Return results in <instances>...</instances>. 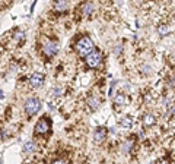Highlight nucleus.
Returning <instances> with one entry per match:
<instances>
[{
  "mask_svg": "<svg viewBox=\"0 0 175 164\" xmlns=\"http://www.w3.org/2000/svg\"><path fill=\"white\" fill-rule=\"evenodd\" d=\"M76 51L80 56H89L93 51V43L89 37H82L80 40L76 43Z\"/></svg>",
  "mask_w": 175,
  "mask_h": 164,
  "instance_id": "f257e3e1",
  "label": "nucleus"
},
{
  "mask_svg": "<svg viewBox=\"0 0 175 164\" xmlns=\"http://www.w3.org/2000/svg\"><path fill=\"white\" fill-rule=\"evenodd\" d=\"M23 107H25V111H26L28 116H35L41 108V101L38 98H28Z\"/></svg>",
  "mask_w": 175,
  "mask_h": 164,
  "instance_id": "f03ea898",
  "label": "nucleus"
},
{
  "mask_svg": "<svg viewBox=\"0 0 175 164\" xmlns=\"http://www.w3.org/2000/svg\"><path fill=\"white\" fill-rule=\"evenodd\" d=\"M102 62V54L101 51H95L93 50L89 56H86V63L89 68H98L99 65Z\"/></svg>",
  "mask_w": 175,
  "mask_h": 164,
  "instance_id": "7ed1b4c3",
  "label": "nucleus"
},
{
  "mask_svg": "<svg viewBox=\"0 0 175 164\" xmlns=\"http://www.w3.org/2000/svg\"><path fill=\"white\" fill-rule=\"evenodd\" d=\"M43 51H44V54L48 56V57L54 56L55 53L59 51V44H57L55 41H47L43 47Z\"/></svg>",
  "mask_w": 175,
  "mask_h": 164,
  "instance_id": "20e7f679",
  "label": "nucleus"
},
{
  "mask_svg": "<svg viewBox=\"0 0 175 164\" xmlns=\"http://www.w3.org/2000/svg\"><path fill=\"white\" fill-rule=\"evenodd\" d=\"M50 128H51V126H50L48 120H47V119H41L38 123H37V126H35V132L44 135V133H47V132L50 130Z\"/></svg>",
  "mask_w": 175,
  "mask_h": 164,
  "instance_id": "39448f33",
  "label": "nucleus"
},
{
  "mask_svg": "<svg viewBox=\"0 0 175 164\" xmlns=\"http://www.w3.org/2000/svg\"><path fill=\"white\" fill-rule=\"evenodd\" d=\"M44 82V75L43 74H32L31 75V78H29V85L31 86H34V88H38V86H41Z\"/></svg>",
  "mask_w": 175,
  "mask_h": 164,
  "instance_id": "423d86ee",
  "label": "nucleus"
},
{
  "mask_svg": "<svg viewBox=\"0 0 175 164\" xmlns=\"http://www.w3.org/2000/svg\"><path fill=\"white\" fill-rule=\"evenodd\" d=\"M93 138H95V141H96V142L105 141V138H107V130H105V128H98V129L95 130V135H93Z\"/></svg>",
  "mask_w": 175,
  "mask_h": 164,
  "instance_id": "0eeeda50",
  "label": "nucleus"
},
{
  "mask_svg": "<svg viewBox=\"0 0 175 164\" xmlns=\"http://www.w3.org/2000/svg\"><path fill=\"white\" fill-rule=\"evenodd\" d=\"M156 123V119H155V116L153 114H146L144 117H143V124L149 128V126H153V124Z\"/></svg>",
  "mask_w": 175,
  "mask_h": 164,
  "instance_id": "6e6552de",
  "label": "nucleus"
},
{
  "mask_svg": "<svg viewBox=\"0 0 175 164\" xmlns=\"http://www.w3.org/2000/svg\"><path fill=\"white\" fill-rule=\"evenodd\" d=\"M114 101H115V104H118V106H123V104L126 103V95H124L123 92H118V94L114 97Z\"/></svg>",
  "mask_w": 175,
  "mask_h": 164,
  "instance_id": "1a4fd4ad",
  "label": "nucleus"
},
{
  "mask_svg": "<svg viewBox=\"0 0 175 164\" xmlns=\"http://www.w3.org/2000/svg\"><path fill=\"white\" fill-rule=\"evenodd\" d=\"M120 124L124 128V129H130L131 124H133V120H131L130 117H123V119L120 120Z\"/></svg>",
  "mask_w": 175,
  "mask_h": 164,
  "instance_id": "9d476101",
  "label": "nucleus"
},
{
  "mask_svg": "<svg viewBox=\"0 0 175 164\" xmlns=\"http://www.w3.org/2000/svg\"><path fill=\"white\" fill-rule=\"evenodd\" d=\"M34 148H35V145H34L32 141H28L25 145H23V153L25 154H31L34 153Z\"/></svg>",
  "mask_w": 175,
  "mask_h": 164,
  "instance_id": "9b49d317",
  "label": "nucleus"
},
{
  "mask_svg": "<svg viewBox=\"0 0 175 164\" xmlns=\"http://www.w3.org/2000/svg\"><path fill=\"white\" fill-rule=\"evenodd\" d=\"M169 27H168V25H162V27H159L158 28V32H159V35H161V37H166V35L169 34Z\"/></svg>",
  "mask_w": 175,
  "mask_h": 164,
  "instance_id": "f8f14e48",
  "label": "nucleus"
},
{
  "mask_svg": "<svg viewBox=\"0 0 175 164\" xmlns=\"http://www.w3.org/2000/svg\"><path fill=\"white\" fill-rule=\"evenodd\" d=\"M92 9H93L92 3H85V5H83V9H82L83 15H91V13H92Z\"/></svg>",
  "mask_w": 175,
  "mask_h": 164,
  "instance_id": "ddd939ff",
  "label": "nucleus"
},
{
  "mask_svg": "<svg viewBox=\"0 0 175 164\" xmlns=\"http://www.w3.org/2000/svg\"><path fill=\"white\" fill-rule=\"evenodd\" d=\"M88 104H89V106H91V108H92V110H96V108H98V106H99V100H96V98H89V100H88Z\"/></svg>",
  "mask_w": 175,
  "mask_h": 164,
  "instance_id": "4468645a",
  "label": "nucleus"
},
{
  "mask_svg": "<svg viewBox=\"0 0 175 164\" xmlns=\"http://www.w3.org/2000/svg\"><path fill=\"white\" fill-rule=\"evenodd\" d=\"M54 7H55V11L57 12H63V11H66L67 3H66V2H59V3H55L54 5Z\"/></svg>",
  "mask_w": 175,
  "mask_h": 164,
  "instance_id": "2eb2a0df",
  "label": "nucleus"
},
{
  "mask_svg": "<svg viewBox=\"0 0 175 164\" xmlns=\"http://www.w3.org/2000/svg\"><path fill=\"white\" fill-rule=\"evenodd\" d=\"M51 94H53V95H61V94H64V88H63V86H55V88H53V90H51Z\"/></svg>",
  "mask_w": 175,
  "mask_h": 164,
  "instance_id": "dca6fc26",
  "label": "nucleus"
},
{
  "mask_svg": "<svg viewBox=\"0 0 175 164\" xmlns=\"http://www.w3.org/2000/svg\"><path fill=\"white\" fill-rule=\"evenodd\" d=\"M16 40H19V43H22V41L25 40V34H23V32H18V34H16Z\"/></svg>",
  "mask_w": 175,
  "mask_h": 164,
  "instance_id": "f3484780",
  "label": "nucleus"
},
{
  "mask_svg": "<svg viewBox=\"0 0 175 164\" xmlns=\"http://www.w3.org/2000/svg\"><path fill=\"white\" fill-rule=\"evenodd\" d=\"M51 164H67V163H66L64 160H55V161H53Z\"/></svg>",
  "mask_w": 175,
  "mask_h": 164,
  "instance_id": "a211bd4d",
  "label": "nucleus"
},
{
  "mask_svg": "<svg viewBox=\"0 0 175 164\" xmlns=\"http://www.w3.org/2000/svg\"><path fill=\"white\" fill-rule=\"evenodd\" d=\"M159 164H169V161H168V160H161Z\"/></svg>",
  "mask_w": 175,
  "mask_h": 164,
  "instance_id": "6ab92c4d",
  "label": "nucleus"
},
{
  "mask_svg": "<svg viewBox=\"0 0 175 164\" xmlns=\"http://www.w3.org/2000/svg\"><path fill=\"white\" fill-rule=\"evenodd\" d=\"M0 164H2V158H0Z\"/></svg>",
  "mask_w": 175,
  "mask_h": 164,
  "instance_id": "aec40b11",
  "label": "nucleus"
}]
</instances>
